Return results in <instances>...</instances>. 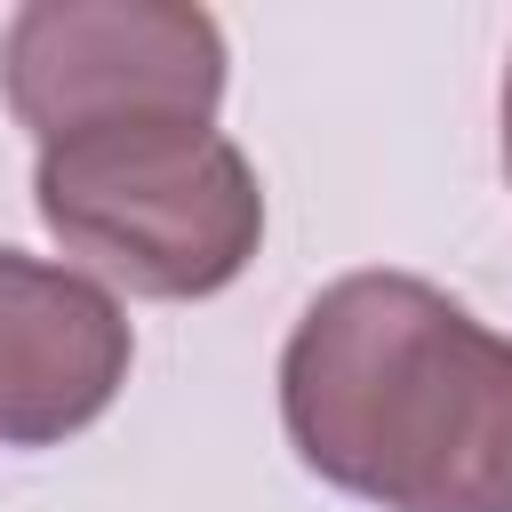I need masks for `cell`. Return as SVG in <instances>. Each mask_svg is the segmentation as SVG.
Masks as SVG:
<instances>
[{
	"label": "cell",
	"mask_w": 512,
	"mask_h": 512,
	"mask_svg": "<svg viewBox=\"0 0 512 512\" xmlns=\"http://www.w3.org/2000/svg\"><path fill=\"white\" fill-rule=\"evenodd\" d=\"M296 456L384 512H512V336L416 272H344L280 352Z\"/></svg>",
	"instance_id": "1"
},
{
	"label": "cell",
	"mask_w": 512,
	"mask_h": 512,
	"mask_svg": "<svg viewBox=\"0 0 512 512\" xmlns=\"http://www.w3.org/2000/svg\"><path fill=\"white\" fill-rule=\"evenodd\" d=\"M504 168H512V72H504Z\"/></svg>",
	"instance_id": "5"
},
{
	"label": "cell",
	"mask_w": 512,
	"mask_h": 512,
	"mask_svg": "<svg viewBox=\"0 0 512 512\" xmlns=\"http://www.w3.org/2000/svg\"><path fill=\"white\" fill-rule=\"evenodd\" d=\"M40 224L128 296H216L264 240V192L208 120H120L40 144Z\"/></svg>",
	"instance_id": "2"
},
{
	"label": "cell",
	"mask_w": 512,
	"mask_h": 512,
	"mask_svg": "<svg viewBox=\"0 0 512 512\" xmlns=\"http://www.w3.org/2000/svg\"><path fill=\"white\" fill-rule=\"evenodd\" d=\"M0 88L40 144L120 120H208L224 32L184 0H32L0 32Z\"/></svg>",
	"instance_id": "3"
},
{
	"label": "cell",
	"mask_w": 512,
	"mask_h": 512,
	"mask_svg": "<svg viewBox=\"0 0 512 512\" xmlns=\"http://www.w3.org/2000/svg\"><path fill=\"white\" fill-rule=\"evenodd\" d=\"M128 384V312L104 280L0 248V440L48 448L88 432Z\"/></svg>",
	"instance_id": "4"
}]
</instances>
